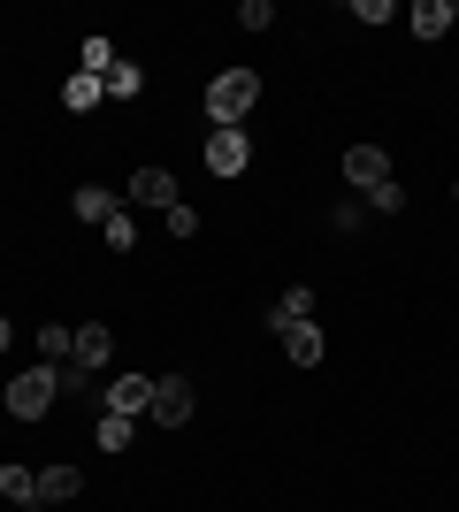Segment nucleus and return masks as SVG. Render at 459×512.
Instances as JSON below:
<instances>
[{
  "label": "nucleus",
  "mask_w": 459,
  "mask_h": 512,
  "mask_svg": "<svg viewBox=\"0 0 459 512\" xmlns=\"http://www.w3.org/2000/svg\"><path fill=\"white\" fill-rule=\"evenodd\" d=\"M253 100H261V77H253V69H222L215 85H207V123L215 130H245Z\"/></svg>",
  "instance_id": "1"
},
{
  "label": "nucleus",
  "mask_w": 459,
  "mask_h": 512,
  "mask_svg": "<svg viewBox=\"0 0 459 512\" xmlns=\"http://www.w3.org/2000/svg\"><path fill=\"white\" fill-rule=\"evenodd\" d=\"M54 398H62V367H31V375L8 383V413H16V421H46Z\"/></svg>",
  "instance_id": "2"
},
{
  "label": "nucleus",
  "mask_w": 459,
  "mask_h": 512,
  "mask_svg": "<svg viewBox=\"0 0 459 512\" xmlns=\"http://www.w3.org/2000/svg\"><path fill=\"white\" fill-rule=\"evenodd\" d=\"M391 153L383 146H345V184H352V199H368V192H383L391 184Z\"/></svg>",
  "instance_id": "3"
},
{
  "label": "nucleus",
  "mask_w": 459,
  "mask_h": 512,
  "mask_svg": "<svg viewBox=\"0 0 459 512\" xmlns=\"http://www.w3.org/2000/svg\"><path fill=\"white\" fill-rule=\"evenodd\" d=\"M192 406H199V398H192V383H184V375H169V383H153L146 421H153V428H184V421H192Z\"/></svg>",
  "instance_id": "4"
},
{
  "label": "nucleus",
  "mask_w": 459,
  "mask_h": 512,
  "mask_svg": "<svg viewBox=\"0 0 459 512\" xmlns=\"http://www.w3.org/2000/svg\"><path fill=\"white\" fill-rule=\"evenodd\" d=\"M245 161H253V138H245V130H215V138H207V169L215 176H245Z\"/></svg>",
  "instance_id": "5"
},
{
  "label": "nucleus",
  "mask_w": 459,
  "mask_h": 512,
  "mask_svg": "<svg viewBox=\"0 0 459 512\" xmlns=\"http://www.w3.org/2000/svg\"><path fill=\"white\" fill-rule=\"evenodd\" d=\"M146 406H153V375H115V383H108V413L146 421Z\"/></svg>",
  "instance_id": "6"
},
{
  "label": "nucleus",
  "mask_w": 459,
  "mask_h": 512,
  "mask_svg": "<svg viewBox=\"0 0 459 512\" xmlns=\"http://www.w3.org/2000/svg\"><path fill=\"white\" fill-rule=\"evenodd\" d=\"M131 199L169 214V207H176V176H169V169H131Z\"/></svg>",
  "instance_id": "7"
},
{
  "label": "nucleus",
  "mask_w": 459,
  "mask_h": 512,
  "mask_svg": "<svg viewBox=\"0 0 459 512\" xmlns=\"http://www.w3.org/2000/svg\"><path fill=\"white\" fill-rule=\"evenodd\" d=\"M276 337H284L291 367H322V329H314V321H291V329H276Z\"/></svg>",
  "instance_id": "8"
},
{
  "label": "nucleus",
  "mask_w": 459,
  "mask_h": 512,
  "mask_svg": "<svg viewBox=\"0 0 459 512\" xmlns=\"http://www.w3.org/2000/svg\"><path fill=\"white\" fill-rule=\"evenodd\" d=\"M108 344H115V329H100V321H92V329H77V375H100V367H108Z\"/></svg>",
  "instance_id": "9"
},
{
  "label": "nucleus",
  "mask_w": 459,
  "mask_h": 512,
  "mask_svg": "<svg viewBox=\"0 0 459 512\" xmlns=\"http://www.w3.org/2000/svg\"><path fill=\"white\" fill-rule=\"evenodd\" d=\"M100 100H108V77H85V69H77V77L62 85V107H69V115H92Z\"/></svg>",
  "instance_id": "10"
},
{
  "label": "nucleus",
  "mask_w": 459,
  "mask_h": 512,
  "mask_svg": "<svg viewBox=\"0 0 459 512\" xmlns=\"http://www.w3.org/2000/svg\"><path fill=\"white\" fill-rule=\"evenodd\" d=\"M69 360H77V329L46 321V329H39V367H69Z\"/></svg>",
  "instance_id": "11"
},
{
  "label": "nucleus",
  "mask_w": 459,
  "mask_h": 512,
  "mask_svg": "<svg viewBox=\"0 0 459 512\" xmlns=\"http://www.w3.org/2000/svg\"><path fill=\"white\" fill-rule=\"evenodd\" d=\"M77 490H85V474H77V467H39V505H69Z\"/></svg>",
  "instance_id": "12"
},
{
  "label": "nucleus",
  "mask_w": 459,
  "mask_h": 512,
  "mask_svg": "<svg viewBox=\"0 0 459 512\" xmlns=\"http://www.w3.org/2000/svg\"><path fill=\"white\" fill-rule=\"evenodd\" d=\"M291 321H314V291H306V283H291L284 299H276V314H268V329H291Z\"/></svg>",
  "instance_id": "13"
},
{
  "label": "nucleus",
  "mask_w": 459,
  "mask_h": 512,
  "mask_svg": "<svg viewBox=\"0 0 459 512\" xmlns=\"http://www.w3.org/2000/svg\"><path fill=\"white\" fill-rule=\"evenodd\" d=\"M0 497H8V505H39V474L8 459V467H0Z\"/></svg>",
  "instance_id": "14"
},
{
  "label": "nucleus",
  "mask_w": 459,
  "mask_h": 512,
  "mask_svg": "<svg viewBox=\"0 0 459 512\" xmlns=\"http://www.w3.org/2000/svg\"><path fill=\"white\" fill-rule=\"evenodd\" d=\"M452 31V0H421L414 8V39H444Z\"/></svg>",
  "instance_id": "15"
},
{
  "label": "nucleus",
  "mask_w": 459,
  "mask_h": 512,
  "mask_svg": "<svg viewBox=\"0 0 459 512\" xmlns=\"http://www.w3.org/2000/svg\"><path fill=\"white\" fill-rule=\"evenodd\" d=\"M69 207H77V222H108V214H115V199L100 192V184H77V199H69Z\"/></svg>",
  "instance_id": "16"
},
{
  "label": "nucleus",
  "mask_w": 459,
  "mask_h": 512,
  "mask_svg": "<svg viewBox=\"0 0 459 512\" xmlns=\"http://www.w3.org/2000/svg\"><path fill=\"white\" fill-rule=\"evenodd\" d=\"M138 92H146V69H138V62H115L108 69V100H138Z\"/></svg>",
  "instance_id": "17"
},
{
  "label": "nucleus",
  "mask_w": 459,
  "mask_h": 512,
  "mask_svg": "<svg viewBox=\"0 0 459 512\" xmlns=\"http://www.w3.org/2000/svg\"><path fill=\"white\" fill-rule=\"evenodd\" d=\"M138 436V421H123V413H100V451H123Z\"/></svg>",
  "instance_id": "18"
},
{
  "label": "nucleus",
  "mask_w": 459,
  "mask_h": 512,
  "mask_svg": "<svg viewBox=\"0 0 459 512\" xmlns=\"http://www.w3.org/2000/svg\"><path fill=\"white\" fill-rule=\"evenodd\" d=\"M115 62H123V54H115L108 39H85V62H77V69H85V77H108Z\"/></svg>",
  "instance_id": "19"
},
{
  "label": "nucleus",
  "mask_w": 459,
  "mask_h": 512,
  "mask_svg": "<svg viewBox=\"0 0 459 512\" xmlns=\"http://www.w3.org/2000/svg\"><path fill=\"white\" fill-rule=\"evenodd\" d=\"M100 230H108V245H115V253H131V245H138V222H131L123 207H115L108 222H100Z\"/></svg>",
  "instance_id": "20"
},
{
  "label": "nucleus",
  "mask_w": 459,
  "mask_h": 512,
  "mask_svg": "<svg viewBox=\"0 0 459 512\" xmlns=\"http://www.w3.org/2000/svg\"><path fill=\"white\" fill-rule=\"evenodd\" d=\"M268 23H276V8H268V0H245V8H238V31H268Z\"/></svg>",
  "instance_id": "21"
},
{
  "label": "nucleus",
  "mask_w": 459,
  "mask_h": 512,
  "mask_svg": "<svg viewBox=\"0 0 459 512\" xmlns=\"http://www.w3.org/2000/svg\"><path fill=\"white\" fill-rule=\"evenodd\" d=\"M368 207H375V214H398V207H406V184H398V176H391L383 192H368Z\"/></svg>",
  "instance_id": "22"
},
{
  "label": "nucleus",
  "mask_w": 459,
  "mask_h": 512,
  "mask_svg": "<svg viewBox=\"0 0 459 512\" xmlns=\"http://www.w3.org/2000/svg\"><path fill=\"white\" fill-rule=\"evenodd\" d=\"M169 237H199V207H184V199H176V207H169Z\"/></svg>",
  "instance_id": "23"
},
{
  "label": "nucleus",
  "mask_w": 459,
  "mask_h": 512,
  "mask_svg": "<svg viewBox=\"0 0 459 512\" xmlns=\"http://www.w3.org/2000/svg\"><path fill=\"white\" fill-rule=\"evenodd\" d=\"M391 16H398L391 0H352V23H391Z\"/></svg>",
  "instance_id": "24"
},
{
  "label": "nucleus",
  "mask_w": 459,
  "mask_h": 512,
  "mask_svg": "<svg viewBox=\"0 0 459 512\" xmlns=\"http://www.w3.org/2000/svg\"><path fill=\"white\" fill-rule=\"evenodd\" d=\"M8 344H16V321H8V314H0V352H8Z\"/></svg>",
  "instance_id": "25"
},
{
  "label": "nucleus",
  "mask_w": 459,
  "mask_h": 512,
  "mask_svg": "<svg viewBox=\"0 0 459 512\" xmlns=\"http://www.w3.org/2000/svg\"><path fill=\"white\" fill-rule=\"evenodd\" d=\"M452 192H459V184H452Z\"/></svg>",
  "instance_id": "26"
}]
</instances>
